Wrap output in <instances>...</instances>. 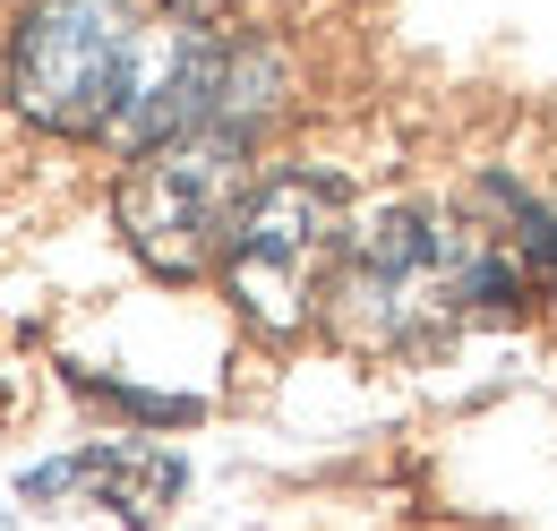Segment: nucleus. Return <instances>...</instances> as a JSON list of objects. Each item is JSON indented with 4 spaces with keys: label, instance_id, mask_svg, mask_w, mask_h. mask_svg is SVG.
<instances>
[{
    "label": "nucleus",
    "instance_id": "nucleus-1",
    "mask_svg": "<svg viewBox=\"0 0 557 531\" xmlns=\"http://www.w3.org/2000/svg\"><path fill=\"white\" fill-rule=\"evenodd\" d=\"M326 318H335V334L351 351H412L429 334H446L455 318H472L455 214L395 206L369 232H351L335 292H326Z\"/></svg>",
    "mask_w": 557,
    "mask_h": 531
},
{
    "label": "nucleus",
    "instance_id": "nucleus-2",
    "mask_svg": "<svg viewBox=\"0 0 557 531\" xmlns=\"http://www.w3.org/2000/svg\"><path fill=\"white\" fill-rule=\"evenodd\" d=\"M344 249H351L344 181H326V172H275V181H258L249 206H240V223H232V249H223L232 309L258 334H300L326 309Z\"/></svg>",
    "mask_w": 557,
    "mask_h": 531
},
{
    "label": "nucleus",
    "instance_id": "nucleus-3",
    "mask_svg": "<svg viewBox=\"0 0 557 531\" xmlns=\"http://www.w3.org/2000/svg\"><path fill=\"white\" fill-rule=\"evenodd\" d=\"M240 206H249V137H232V129L163 137V146L129 155V172L112 189L121 240L163 283H189V274L223 266Z\"/></svg>",
    "mask_w": 557,
    "mask_h": 531
},
{
    "label": "nucleus",
    "instance_id": "nucleus-4",
    "mask_svg": "<svg viewBox=\"0 0 557 531\" xmlns=\"http://www.w3.org/2000/svg\"><path fill=\"white\" fill-rule=\"evenodd\" d=\"M138 86V26L121 0H35L9 44V103L52 137L121 129Z\"/></svg>",
    "mask_w": 557,
    "mask_h": 531
},
{
    "label": "nucleus",
    "instance_id": "nucleus-5",
    "mask_svg": "<svg viewBox=\"0 0 557 531\" xmlns=\"http://www.w3.org/2000/svg\"><path fill=\"white\" fill-rule=\"evenodd\" d=\"M455 240H463V300L497 318V309H532L557 292V223L523 189L481 181L472 206L455 214Z\"/></svg>",
    "mask_w": 557,
    "mask_h": 531
},
{
    "label": "nucleus",
    "instance_id": "nucleus-6",
    "mask_svg": "<svg viewBox=\"0 0 557 531\" xmlns=\"http://www.w3.org/2000/svg\"><path fill=\"white\" fill-rule=\"evenodd\" d=\"M26 497L35 506H103L129 531H154L172 515V497H181V455L112 437V446H86V455H61V464L26 471Z\"/></svg>",
    "mask_w": 557,
    "mask_h": 531
}]
</instances>
